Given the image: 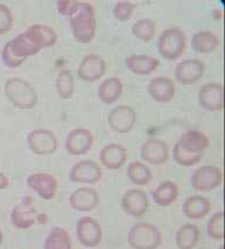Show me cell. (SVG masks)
<instances>
[{
  "instance_id": "5",
  "label": "cell",
  "mask_w": 225,
  "mask_h": 249,
  "mask_svg": "<svg viewBox=\"0 0 225 249\" xmlns=\"http://www.w3.org/2000/svg\"><path fill=\"white\" fill-rule=\"evenodd\" d=\"M187 48V36L182 29L170 27L161 33L158 40V52L166 60H176Z\"/></svg>"
},
{
  "instance_id": "36",
  "label": "cell",
  "mask_w": 225,
  "mask_h": 249,
  "mask_svg": "<svg viewBox=\"0 0 225 249\" xmlns=\"http://www.w3.org/2000/svg\"><path fill=\"white\" fill-rule=\"evenodd\" d=\"M13 21L12 11L6 5L0 4V35H4L11 31Z\"/></svg>"
},
{
  "instance_id": "14",
  "label": "cell",
  "mask_w": 225,
  "mask_h": 249,
  "mask_svg": "<svg viewBox=\"0 0 225 249\" xmlns=\"http://www.w3.org/2000/svg\"><path fill=\"white\" fill-rule=\"evenodd\" d=\"M206 72V65L197 58H188L176 65L175 78L182 85H192L202 78Z\"/></svg>"
},
{
  "instance_id": "9",
  "label": "cell",
  "mask_w": 225,
  "mask_h": 249,
  "mask_svg": "<svg viewBox=\"0 0 225 249\" xmlns=\"http://www.w3.org/2000/svg\"><path fill=\"white\" fill-rule=\"evenodd\" d=\"M103 171L98 163L91 160L77 162L69 171V178L79 184H96L102 179Z\"/></svg>"
},
{
  "instance_id": "17",
  "label": "cell",
  "mask_w": 225,
  "mask_h": 249,
  "mask_svg": "<svg viewBox=\"0 0 225 249\" xmlns=\"http://www.w3.org/2000/svg\"><path fill=\"white\" fill-rule=\"evenodd\" d=\"M105 71L106 63L104 58H102L97 54H90L83 57L77 72H78V77L82 81L94 82L102 78Z\"/></svg>"
},
{
  "instance_id": "18",
  "label": "cell",
  "mask_w": 225,
  "mask_h": 249,
  "mask_svg": "<svg viewBox=\"0 0 225 249\" xmlns=\"http://www.w3.org/2000/svg\"><path fill=\"white\" fill-rule=\"evenodd\" d=\"M69 204L77 212L93 211L98 206L99 195L94 189L83 186L76 189L69 196Z\"/></svg>"
},
{
  "instance_id": "41",
  "label": "cell",
  "mask_w": 225,
  "mask_h": 249,
  "mask_svg": "<svg viewBox=\"0 0 225 249\" xmlns=\"http://www.w3.org/2000/svg\"><path fill=\"white\" fill-rule=\"evenodd\" d=\"M220 249H224V246H221V247H220Z\"/></svg>"
},
{
  "instance_id": "8",
  "label": "cell",
  "mask_w": 225,
  "mask_h": 249,
  "mask_svg": "<svg viewBox=\"0 0 225 249\" xmlns=\"http://www.w3.org/2000/svg\"><path fill=\"white\" fill-rule=\"evenodd\" d=\"M76 235L79 244L84 247H97L103 239L102 226L96 219L91 217H83L77 221Z\"/></svg>"
},
{
  "instance_id": "7",
  "label": "cell",
  "mask_w": 225,
  "mask_h": 249,
  "mask_svg": "<svg viewBox=\"0 0 225 249\" xmlns=\"http://www.w3.org/2000/svg\"><path fill=\"white\" fill-rule=\"evenodd\" d=\"M27 144L29 149L38 156L52 155L57 150L58 146L56 135L46 128H37L29 132Z\"/></svg>"
},
{
  "instance_id": "25",
  "label": "cell",
  "mask_w": 225,
  "mask_h": 249,
  "mask_svg": "<svg viewBox=\"0 0 225 249\" xmlns=\"http://www.w3.org/2000/svg\"><path fill=\"white\" fill-rule=\"evenodd\" d=\"M152 196L156 205L168 207L173 205L179 197V186L173 180H165L154 189Z\"/></svg>"
},
{
  "instance_id": "3",
  "label": "cell",
  "mask_w": 225,
  "mask_h": 249,
  "mask_svg": "<svg viewBox=\"0 0 225 249\" xmlns=\"http://www.w3.org/2000/svg\"><path fill=\"white\" fill-rule=\"evenodd\" d=\"M5 94L7 99L18 108L31 109L38 104V92L33 85L20 78V77H12L5 83Z\"/></svg>"
},
{
  "instance_id": "30",
  "label": "cell",
  "mask_w": 225,
  "mask_h": 249,
  "mask_svg": "<svg viewBox=\"0 0 225 249\" xmlns=\"http://www.w3.org/2000/svg\"><path fill=\"white\" fill-rule=\"evenodd\" d=\"M56 92L61 99H70L75 92V79L72 71L68 69H62L56 76L55 81Z\"/></svg>"
},
{
  "instance_id": "34",
  "label": "cell",
  "mask_w": 225,
  "mask_h": 249,
  "mask_svg": "<svg viewBox=\"0 0 225 249\" xmlns=\"http://www.w3.org/2000/svg\"><path fill=\"white\" fill-rule=\"evenodd\" d=\"M223 212H217L209 219L206 225V233L215 241H222L224 238L223 231Z\"/></svg>"
},
{
  "instance_id": "10",
  "label": "cell",
  "mask_w": 225,
  "mask_h": 249,
  "mask_svg": "<svg viewBox=\"0 0 225 249\" xmlns=\"http://www.w3.org/2000/svg\"><path fill=\"white\" fill-rule=\"evenodd\" d=\"M123 211L131 217L139 218L146 214L150 209V200L146 192L139 189H131L123 195L120 200Z\"/></svg>"
},
{
  "instance_id": "23",
  "label": "cell",
  "mask_w": 225,
  "mask_h": 249,
  "mask_svg": "<svg viewBox=\"0 0 225 249\" xmlns=\"http://www.w3.org/2000/svg\"><path fill=\"white\" fill-rule=\"evenodd\" d=\"M126 67L135 75L146 76L152 73L160 65V61L153 56L145 54H133L127 56L125 60Z\"/></svg>"
},
{
  "instance_id": "38",
  "label": "cell",
  "mask_w": 225,
  "mask_h": 249,
  "mask_svg": "<svg viewBox=\"0 0 225 249\" xmlns=\"http://www.w3.org/2000/svg\"><path fill=\"white\" fill-rule=\"evenodd\" d=\"M10 186V179L7 178V176L4 173L0 171V190H5Z\"/></svg>"
},
{
  "instance_id": "21",
  "label": "cell",
  "mask_w": 225,
  "mask_h": 249,
  "mask_svg": "<svg viewBox=\"0 0 225 249\" xmlns=\"http://www.w3.org/2000/svg\"><path fill=\"white\" fill-rule=\"evenodd\" d=\"M183 214L190 220L204 219L211 211V203L202 195L189 196L182 205Z\"/></svg>"
},
{
  "instance_id": "16",
  "label": "cell",
  "mask_w": 225,
  "mask_h": 249,
  "mask_svg": "<svg viewBox=\"0 0 225 249\" xmlns=\"http://www.w3.org/2000/svg\"><path fill=\"white\" fill-rule=\"evenodd\" d=\"M140 156L145 162L152 165H161L169 159V149L165 141L150 138L141 144Z\"/></svg>"
},
{
  "instance_id": "6",
  "label": "cell",
  "mask_w": 225,
  "mask_h": 249,
  "mask_svg": "<svg viewBox=\"0 0 225 249\" xmlns=\"http://www.w3.org/2000/svg\"><path fill=\"white\" fill-rule=\"evenodd\" d=\"M190 183L198 192L212 191L223 183V171L217 165H202L194 171Z\"/></svg>"
},
{
  "instance_id": "2",
  "label": "cell",
  "mask_w": 225,
  "mask_h": 249,
  "mask_svg": "<svg viewBox=\"0 0 225 249\" xmlns=\"http://www.w3.org/2000/svg\"><path fill=\"white\" fill-rule=\"evenodd\" d=\"M73 36L79 43H89L96 35V14L90 2L79 1L75 13L69 17Z\"/></svg>"
},
{
  "instance_id": "27",
  "label": "cell",
  "mask_w": 225,
  "mask_h": 249,
  "mask_svg": "<svg viewBox=\"0 0 225 249\" xmlns=\"http://www.w3.org/2000/svg\"><path fill=\"white\" fill-rule=\"evenodd\" d=\"M200 240V230L195 224L182 225L175 234L176 247L179 249H194Z\"/></svg>"
},
{
  "instance_id": "4",
  "label": "cell",
  "mask_w": 225,
  "mask_h": 249,
  "mask_svg": "<svg viewBox=\"0 0 225 249\" xmlns=\"http://www.w3.org/2000/svg\"><path fill=\"white\" fill-rule=\"evenodd\" d=\"M127 241L133 249H158L162 242V235L155 225L137 222L127 234Z\"/></svg>"
},
{
  "instance_id": "12",
  "label": "cell",
  "mask_w": 225,
  "mask_h": 249,
  "mask_svg": "<svg viewBox=\"0 0 225 249\" xmlns=\"http://www.w3.org/2000/svg\"><path fill=\"white\" fill-rule=\"evenodd\" d=\"M137 120V114L132 107L127 105L115 106L109 113L108 123L111 129L118 134H126L133 129Z\"/></svg>"
},
{
  "instance_id": "35",
  "label": "cell",
  "mask_w": 225,
  "mask_h": 249,
  "mask_svg": "<svg viewBox=\"0 0 225 249\" xmlns=\"http://www.w3.org/2000/svg\"><path fill=\"white\" fill-rule=\"evenodd\" d=\"M134 10L135 5L133 2L127 1V0H120V1L115 2L113 10H112V14H113L115 20L120 22H125L131 19Z\"/></svg>"
},
{
  "instance_id": "22",
  "label": "cell",
  "mask_w": 225,
  "mask_h": 249,
  "mask_svg": "<svg viewBox=\"0 0 225 249\" xmlns=\"http://www.w3.org/2000/svg\"><path fill=\"white\" fill-rule=\"evenodd\" d=\"M102 165L110 170H117L127 161V150L119 143H109L102 148L99 153Z\"/></svg>"
},
{
  "instance_id": "11",
  "label": "cell",
  "mask_w": 225,
  "mask_h": 249,
  "mask_svg": "<svg viewBox=\"0 0 225 249\" xmlns=\"http://www.w3.org/2000/svg\"><path fill=\"white\" fill-rule=\"evenodd\" d=\"M200 105L208 112H220L224 106V89L221 83H206L198 91Z\"/></svg>"
},
{
  "instance_id": "20",
  "label": "cell",
  "mask_w": 225,
  "mask_h": 249,
  "mask_svg": "<svg viewBox=\"0 0 225 249\" xmlns=\"http://www.w3.org/2000/svg\"><path fill=\"white\" fill-rule=\"evenodd\" d=\"M38 213L32 203L22 201L17 204L11 212L12 225L18 230H28L37 222Z\"/></svg>"
},
{
  "instance_id": "29",
  "label": "cell",
  "mask_w": 225,
  "mask_h": 249,
  "mask_svg": "<svg viewBox=\"0 0 225 249\" xmlns=\"http://www.w3.org/2000/svg\"><path fill=\"white\" fill-rule=\"evenodd\" d=\"M73 242L66 228L53 227L46 236L43 242V249H72Z\"/></svg>"
},
{
  "instance_id": "40",
  "label": "cell",
  "mask_w": 225,
  "mask_h": 249,
  "mask_svg": "<svg viewBox=\"0 0 225 249\" xmlns=\"http://www.w3.org/2000/svg\"><path fill=\"white\" fill-rule=\"evenodd\" d=\"M2 241H4V234H2V231L0 230V246H1Z\"/></svg>"
},
{
  "instance_id": "31",
  "label": "cell",
  "mask_w": 225,
  "mask_h": 249,
  "mask_svg": "<svg viewBox=\"0 0 225 249\" xmlns=\"http://www.w3.org/2000/svg\"><path fill=\"white\" fill-rule=\"evenodd\" d=\"M127 176L133 184L146 185L152 180L153 175L150 169L145 163L133 161L127 168Z\"/></svg>"
},
{
  "instance_id": "13",
  "label": "cell",
  "mask_w": 225,
  "mask_h": 249,
  "mask_svg": "<svg viewBox=\"0 0 225 249\" xmlns=\"http://www.w3.org/2000/svg\"><path fill=\"white\" fill-rule=\"evenodd\" d=\"M94 144V134L87 128H75L67 135L64 147L73 156L85 155Z\"/></svg>"
},
{
  "instance_id": "1",
  "label": "cell",
  "mask_w": 225,
  "mask_h": 249,
  "mask_svg": "<svg viewBox=\"0 0 225 249\" xmlns=\"http://www.w3.org/2000/svg\"><path fill=\"white\" fill-rule=\"evenodd\" d=\"M57 42V33L47 25H32L25 32L8 41L1 50V60L6 67L19 68L40 50L50 48Z\"/></svg>"
},
{
  "instance_id": "37",
  "label": "cell",
  "mask_w": 225,
  "mask_h": 249,
  "mask_svg": "<svg viewBox=\"0 0 225 249\" xmlns=\"http://www.w3.org/2000/svg\"><path fill=\"white\" fill-rule=\"evenodd\" d=\"M78 5L79 1H77V0H58L56 2V8L61 16L69 18L72 14L75 13Z\"/></svg>"
},
{
  "instance_id": "15",
  "label": "cell",
  "mask_w": 225,
  "mask_h": 249,
  "mask_svg": "<svg viewBox=\"0 0 225 249\" xmlns=\"http://www.w3.org/2000/svg\"><path fill=\"white\" fill-rule=\"evenodd\" d=\"M26 183H27L28 188L37 192L38 197L44 200H52L56 196L58 188L57 179L48 173L32 174L26 180Z\"/></svg>"
},
{
  "instance_id": "28",
  "label": "cell",
  "mask_w": 225,
  "mask_h": 249,
  "mask_svg": "<svg viewBox=\"0 0 225 249\" xmlns=\"http://www.w3.org/2000/svg\"><path fill=\"white\" fill-rule=\"evenodd\" d=\"M123 94V83L118 77L106 78L98 89V97L102 103L111 105L119 99Z\"/></svg>"
},
{
  "instance_id": "24",
  "label": "cell",
  "mask_w": 225,
  "mask_h": 249,
  "mask_svg": "<svg viewBox=\"0 0 225 249\" xmlns=\"http://www.w3.org/2000/svg\"><path fill=\"white\" fill-rule=\"evenodd\" d=\"M183 149L194 154H203L209 147V138L203 132L189 129L182 133L181 138L177 141Z\"/></svg>"
},
{
  "instance_id": "26",
  "label": "cell",
  "mask_w": 225,
  "mask_h": 249,
  "mask_svg": "<svg viewBox=\"0 0 225 249\" xmlns=\"http://www.w3.org/2000/svg\"><path fill=\"white\" fill-rule=\"evenodd\" d=\"M191 48L198 54H210L220 46V38L214 32L200 31L191 37Z\"/></svg>"
},
{
  "instance_id": "32",
  "label": "cell",
  "mask_w": 225,
  "mask_h": 249,
  "mask_svg": "<svg viewBox=\"0 0 225 249\" xmlns=\"http://www.w3.org/2000/svg\"><path fill=\"white\" fill-rule=\"evenodd\" d=\"M156 26L152 19H140L132 26V34L144 42H149L155 35Z\"/></svg>"
},
{
  "instance_id": "19",
  "label": "cell",
  "mask_w": 225,
  "mask_h": 249,
  "mask_svg": "<svg viewBox=\"0 0 225 249\" xmlns=\"http://www.w3.org/2000/svg\"><path fill=\"white\" fill-rule=\"evenodd\" d=\"M150 96L158 103H169L176 93V87L169 77H154L147 87Z\"/></svg>"
},
{
  "instance_id": "39",
  "label": "cell",
  "mask_w": 225,
  "mask_h": 249,
  "mask_svg": "<svg viewBox=\"0 0 225 249\" xmlns=\"http://www.w3.org/2000/svg\"><path fill=\"white\" fill-rule=\"evenodd\" d=\"M47 217L44 213H38V217H37V222H40V224H44V222H47Z\"/></svg>"
},
{
  "instance_id": "33",
  "label": "cell",
  "mask_w": 225,
  "mask_h": 249,
  "mask_svg": "<svg viewBox=\"0 0 225 249\" xmlns=\"http://www.w3.org/2000/svg\"><path fill=\"white\" fill-rule=\"evenodd\" d=\"M173 157L174 161H175L179 165H181V167H192V165L201 162L203 154H194L188 152V150L183 149V148L180 146L179 142H176L173 149Z\"/></svg>"
}]
</instances>
